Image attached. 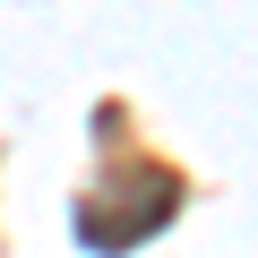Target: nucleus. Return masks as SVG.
<instances>
[{"mask_svg":"<svg viewBox=\"0 0 258 258\" xmlns=\"http://www.w3.org/2000/svg\"><path fill=\"white\" fill-rule=\"evenodd\" d=\"M172 207H181V181H172L164 164H120V172L86 198L78 241H86V249H138L147 232L172 224Z\"/></svg>","mask_w":258,"mask_h":258,"instance_id":"1","label":"nucleus"}]
</instances>
